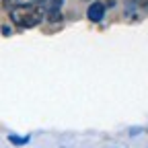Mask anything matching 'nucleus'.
Listing matches in <instances>:
<instances>
[{
	"mask_svg": "<svg viewBox=\"0 0 148 148\" xmlns=\"http://www.w3.org/2000/svg\"><path fill=\"white\" fill-rule=\"evenodd\" d=\"M105 10H107V6L103 2H92L86 8V18H88L90 23H101L103 16H105Z\"/></svg>",
	"mask_w": 148,
	"mask_h": 148,
	"instance_id": "obj_2",
	"label": "nucleus"
},
{
	"mask_svg": "<svg viewBox=\"0 0 148 148\" xmlns=\"http://www.w3.org/2000/svg\"><path fill=\"white\" fill-rule=\"evenodd\" d=\"M47 16V0H31L10 8V21L23 29H33Z\"/></svg>",
	"mask_w": 148,
	"mask_h": 148,
	"instance_id": "obj_1",
	"label": "nucleus"
},
{
	"mask_svg": "<svg viewBox=\"0 0 148 148\" xmlns=\"http://www.w3.org/2000/svg\"><path fill=\"white\" fill-rule=\"evenodd\" d=\"M109 2H111V0H109Z\"/></svg>",
	"mask_w": 148,
	"mask_h": 148,
	"instance_id": "obj_7",
	"label": "nucleus"
},
{
	"mask_svg": "<svg viewBox=\"0 0 148 148\" xmlns=\"http://www.w3.org/2000/svg\"><path fill=\"white\" fill-rule=\"evenodd\" d=\"M62 4L64 0H47V18L51 23L62 21Z\"/></svg>",
	"mask_w": 148,
	"mask_h": 148,
	"instance_id": "obj_3",
	"label": "nucleus"
},
{
	"mask_svg": "<svg viewBox=\"0 0 148 148\" xmlns=\"http://www.w3.org/2000/svg\"><path fill=\"white\" fill-rule=\"evenodd\" d=\"M8 142L14 144V146H23V144H29V136H14V134H10Z\"/></svg>",
	"mask_w": 148,
	"mask_h": 148,
	"instance_id": "obj_4",
	"label": "nucleus"
},
{
	"mask_svg": "<svg viewBox=\"0 0 148 148\" xmlns=\"http://www.w3.org/2000/svg\"><path fill=\"white\" fill-rule=\"evenodd\" d=\"M138 6H148V0H134Z\"/></svg>",
	"mask_w": 148,
	"mask_h": 148,
	"instance_id": "obj_6",
	"label": "nucleus"
},
{
	"mask_svg": "<svg viewBox=\"0 0 148 148\" xmlns=\"http://www.w3.org/2000/svg\"><path fill=\"white\" fill-rule=\"evenodd\" d=\"M18 4H23L21 0H4V6H8V10H10V6L14 8V6H18Z\"/></svg>",
	"mask_w": 148,
	"mask_h": 148,
	"instance_id": "obj_5",
	"label": "nucleus"
}]
</instances>
